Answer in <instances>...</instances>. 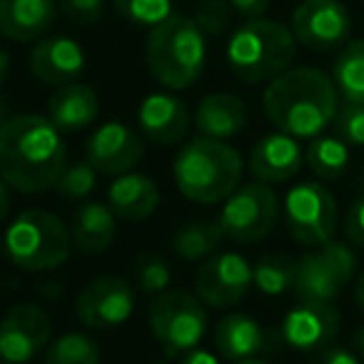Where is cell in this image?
Listing matches in <instances>:
<instances>
[{
    "label": "cell",
    "mask_w": 364,
    "mask_h": 364,
    "mask_svg": "<svg viewBox=\"0 0 364 364\" xmlns=\"http://www.w3.org/2000/svg\"><path fill=\"white\" fill-rule=\"evenodd\" d=\"M65 170V142L50 117H11L0 127V177L18 193H43Z\"/></svg>",
    "instance_id": "6da1fadb"
},
{
    "label": "cell",
    "mask_w": 364,
    "mask_h": 364,
    "mask_svg": "<svg viewBox=\"0 0 364 364\" xmlns=\"http://www.w3.org/2000/svg\"><path fill=\"white\" fill-rule=\"evenodd\" d=\"M264 115L279 132L304 140L319 137L334 122L339 110V92L319 68H287L269 80L262 95Z\"/></svg>",
    "instance_id": "7a4b0ae2"
},
{
    "label": "cell",
    "mask_w": 364,
    "mask_h": 364,
    "mask_svg": "<svg viewBox=\"0 0 364 364\" xmlns=\"http://www.w3.org/2000/svg\"><path fill=\"white\" fill-rule=\"evenodd\" d=\"M172 175L188 200L215 205L237 190L242 180V157L225 140L198 137L177 152Z\"/></svg>",
    "instance_id": "3957f363"
},
{
    "label": "cell",
    "mask_w": 364,
    "mask_h": 364,
    "mask_svg": "<svg viewBox=\"0 0 364 364\" xmlns=\"http://www.w3.org/2000/svg\"><path fill=\"white\" fill-rule=\"evenodd\" d=\"M147 70L160 85L185 90L200 80L208 63V36L193 18L170 16L155 26L145 46Z\"/></svg>",
    "instance_id": "277c9868"
},
{
    "label": "cell",
    "mask_w": 364,
    "mask_h": 364,
    "mask_svg": "<svg viewBox=\"0 0 364 364\" xmlns=\"http://www.w3.org/2000/svg\"><path fill=\"white\" fill-rule=\"evenodd\" d=\"M297 55L292 28L269 18H250L230 36L225 58L245 82H267L282 75Z\"/></svg>",
    "instance_id": "5b68a950"
},
{
    "label": "cell",
    "mask_w": 364,
    "mask_h": 364,
    "mask_svg": "<svg viewBox=\"0 0 364 364\" xmlns=\"http://www.w3.org/2000/svg\"><path fill=\"white\" fill-rule=\"evenodd\" d=\"M73 237L63 220L46 210H26L6 230L3 247L16 267L26 272H48L70 257Z\"/></svg>",
    "instance_id": "8992f818"
},
{
    "label": "cell",
    "mask_w": 364,
    "mask_h": 364,
    "mask_svg": "<svg viewBox=\"0 0 364 364\" xmlns=\"http://www.w3.org/2000/svg\"><path fill=\"white\" fill-rule=\"evenodd\" d=\"M150 329L167 357L188 354L208 332V309L203 299L185 289H165L150 304Z\"/></svg>",
    "instance_id": "52a82bcc"
},
{
    "label": "cell",
    "mask_w": 364,
    "mask_h": 364,
    "mask_svg": "<svg viewBox=\"0 0 364 364\" xmlns=\"http://www.w3.org/2000/svg\"><path fill=\"white\" fill-rule=\"evenodd\" d=\"M357 272V255L347 242H329L314 247L297 259L294 294L309 302H334Z\"/></svg>",
    "instance_id": "ba28073f"
},
{
    "label": "cell",
    "mask_w": 364,
    "mask_h": 364,
    "mask_svg": "<svg viewBox=\"0 0 364 364\" xmlns=\"http://www.w3.org/2000/svg\"><path fill=\"white\" fill-rule=\"evenodd\" d=\"M279 203L267 182H247L237 188L220 213V228L225 237L235 242H259L277 225Z\"/></svg>",
    "instance_id": "9c48e42d"
},
{
    "label": "cell",
    "mask_w": 364,
    "mask_h": 364,
    "mask_svg": "<svg viewBox=\"0 0 364 364\" xmlns=\"http://www.w3.org/2000/svg\"><path fill=\"white\" fill-rule=\"evenodd\" d=\"M287 230L304 247H319L337 232V203L319 182H299L284 198Z\"/></svg>",
    "instance_id": "30bf717a"
},
{
    "label": "cell",
    "mask_w": 364,
    "mask_h": 364,
    "mask_svg": "<svg viewBox=\"0 0 364 364\" xmlns=\"http://www.w3.org/2000/svg\"><path fill=\"white\" fill-rule=\"evenodd\" d=\"M292 33L299 46L327 53L347 46L352 18L339 0H302L292 13Z\"/></svg>",
    "instance_id": "8fae6325"
},
{
    "label": "cell",
    "mask_w": 364,
    "mask_h": 364,
    "mask_svg": "<svg viewBox=\"0 0 364 364\" xmlns=\"http://www.w3.org/2000/svg\"><path fill=\"white\" fill-rule=\"evenodd\" d=\"M252 284V264L237 252H220L195 274V294L210 307H232L242 302Z\"/></svg>",
    "instance_id": "7c38bea8"
},
{
    "label": "cell",
    "mask_w": 364,
    "mask_h": 364,
    "mask_svg": "<svg viewBox=\"0 0 364 364\" xmlns=\"http://www.w3.org/2000/svg\"><path fill=\"white\" fill-rule=\"evenodd\" d=\"M135 309V289L122 277H97L77 294L75 312L85 327L112 329L130 319Z\"/></svg>",
    "instance_id": "4fadbf2b"
},
{
    "label": "cell",
    "mask_w": 364,
    "mask_h": 364,
    "mask_svg": "<svg viewBox=\"0 0 364 364\" xmlns=\"http://www.w3.org/2000/svg\"><path fill=\"white\" fill-rule=\"evenodd\" d=\"M53 322L38 304H18L0 322V357L11 364H26L48 347Z\"/></svg>",
    "instance_id": "5bb4252c"
},
{
    "label": "cell",
    "mask_w": 364,
    "mask_h": 364,
    "mask_svg": "<svg viewBox=\"0 0 364 364\" xmlns=\"http://www.w3.org/2000/svg\"><path fill=\"white\" fill-rule=\"evenodd\" d=\"M339 312L332 302H309L302 299L282 319V339L297 352H319L329 347L339 334Z\"/></svg>",
    "instance_id": "9a60e30c"
},
{
    "label": "cell",
    "mask_w": 364,
    "mask_h": 364,
    "mask_svg": "<svg viewBox=\"0 0 364 364\" xmlns=\"http://www.w3.org/2000/svg\"><path fill=\"white\" fill-rule=\"evenodd\" d=\"M87 162L105 175H125L145 155L142 140L125 122H105L90 135L85 145Z\"/></svg>",
    "instance_id": "2e32d148"
},
{
    "label": "cell",
    "mask_w": 364,
    "mask_h": 364,
    "mask_svg": "<svg viewBox=\"0 0 364 364\" xmlns=\"http://www.w3.org/2000/svg\"><path fill=\"white\" fill-rule=\"evenodd\" d=\"M85 70V53L80 43L68 36H48L31 50V73L46 85L75 82Z\"/></svg>",
    "instance_id": "e0dca14e"
},
{
    "label": "cell",
    "mask_w": 364,
    "mask_h": 364,
    "mask_svg": "<svg viewBox=\"0 0 364 364\" xmlns=\"http://www.w3.org/2000/svg\"><path fill=\"white\" fill-rule=\"evenodd\" d=\"M137 125L160 145H175L190 130L188 105L170 92H152L137 107Z\"/></svg>",
    "instance_id": "ac0fdd59"
},
{
    "label": "cell",
    "mask_w": 364,
    "mask_h": 364,
    "mask_svg": "<svg viewBox=\"0 0 364 364\" xmlns=\"http://www.w3.org/2000/svg\"><path fill=\"white\" fill-rule=\"evenodd\" d=\"M304 152L297 137L287 132H269L255 142L250 152V172L262 182H287L299 172Z\"/></svg>",
    "instance_id": "d6986e66"
},
{
    "label": "cell",
    "mask_w": 364,
    "mask_h": 364,
    "mask_svg": "<svg viewBox=\"0 0 364 364\" xmlns=\"http://www.w3.org/2000/svg\"><path fill=\"white\" fill-rule=\"evenodd\" d=\"M55 16V0H0V33L16 43L38 41L50 31Z\"/></svg>",
    "instance_id": "ffe728a7"
},
{
    "label": "cell",
    "mask_w": 364,
    "mask_h": 364,
    "mask_svg": "<svg viewBox=\"0 0 364 364\" xmlns=\"http://www.w3.org/2000/svg\"><path fill=\"white\" fill-rule=\"evenodd\" d=\"M97 112H100L97 92L77 80L60 85L48 100V117L60 132L85 130L97 120Z\"/></svg>",
    "instance_id": "44dd1931"
},
{
    "label": "cell",
    "mask_w": 364,
    "mask_h": 364,
    "mask_svg": "<svg viewBox=\"0 0 364 364\" xmlns=\"http://www.w3.org/2000/svg\"><path fill=\"white\" fill-rule=\"evenodd\" d=\"M215 347L230 362H242V359L262 354L269 347V337L255 317L245 312H232L218 322Z\"/></svg>",
    "instance_id": "7402d4cb"
},
{
    "label": "cell",
    "mask_w": 364,
    "mask_h": 364,
    "mask_svg": "<svg viewBox=\"0 0 364 364\" xmlns=\"http://www.w3.org/2000/svg\"><path fill=\"white\" fill-rule=\"evenodd\" d=\"M107 205L117 218L135 223L155 213L160 205V190L147 175L125 172V175H117V180L107 190Z\"/></svg>",
    "instance_id": "603a6c76"
},
{
    "label": "cell",
    "mask_w": 364,
    "mask_h": 364,
    "mask_svg": "<svg viewBox=\"0 0 364 364\" xmlns=\"http://www.w3.org/2000/svg\"><path fill=\"white\" fill-rule=\"evenodd\" d=\"M195 122H198L203 137L230 140L237 132H242L245 122H247V107L232 92H213V95L203 97Z\"/></svg>",
    "instance_id": "cb8c5ba5"
},
{
    "label": "cell",
    "mask_w": 364,
    "mask_h": 364,
    "mask_svg": "<svg viewBox=\"0 0 364 364\" xmlns=\"http://www.w3.org/2000/svg\"><path fill=\"white\" fill-rule=\"evenodd\" d=\"M117 215L112 213L110 205L102 203H85L73 218L70 237L85 255H100L112 245L117 235L115 225Z\"/></svg>",
    "instance_id": "d4e9b609"
},
{
    "label": "cell",
    "mask_w": 364,
    "mask_h": 364,
    "mask_svg": "<svg viewBox=\"0 0 364 364\" xmlns=\"http://www.w3.org/2000/svg\"><path fill=\"white\" fill-rule=\"evenodd\" d=\"M332 82L344 102L364 105V38L342 46L332 65Z\"/></svg>",
    "instance_id": "484cf974"
},
{
    "label": "cell",
    "mask_w": 364,
    "mask_h": 364,
    "mask_svg": "<svg viewBox=\"0 0 364 364\" xmlns=\"http://www.w3.org/2000/svg\"><path fill=\"white\" fill-rule=\"evenodd\" d=\"M307 165L319 180H339L349 167V145L337 135H319L307 147Z\"/></svg>",
    "instance_id": "4316f807"
},
{
    "label": "cell",
    "mask_w": 364,
    "mask_h": 364,
    "mask_svg": "<svg viewBox=\"0 0 364 364\" xmlns=\"http://www.w3.org/2000/svg\"><path fill=\"white\" fill-rule=\"evenodd\" d=\"M225 232L220 223H210V220H198L190 223L175 235L172 240V250L180 255L182 259H200L213 255L215 250L223 245Z\"/></svg>",
    "instance_id": "83f0119b"
},
{
    "label": "cell",
    "mask_w": 364,
    "mask_h": 364,
    "mask_svg": "<svg viewBox=\"0 0 364 364\" xmlns=\"http://www.w3.org/2000/svg\"><path fill=\"white\" fill-rule=\"evenodd\" d=\"M255 284L262 294L277 297L287 289L294 287V272H297V259L287 255H264L257 264L252 267Z\"/></svg>",
    "instance_id": "f1b7e54d"
},
{
    "label": "cell",
    "mask_w": 364,
    "mask_h": 364,
    "mask_svg": "<svg viewBox=\"0 0 364 364\" xmlns=\"http://www.w3.org/2000/svg\"><path fill=\"white\" fill-rule=\"evenodd\" d=\"M46 364H100V347L80 332H68L48 347Z\"/></svg>",
    "instance_id": "f546056e"
},
{
    "label": "cell",
    "mask_w": 364,
    "mask_h": 364,
    "mask_svg": "<svg viewBox=\"0 0 364 364\" xmlns=\"http://www.w3.org/2000/svg\"><path fill=\"white\" fill-rule=\"evenodd\" d=\"M115 11L132 26L155 28L172 16V0H112Z\"/></svg>",
    "instance_id": "4dcf8cb0"
},
{
    "label": "cell",
    "mask_w": 364,
    "mask_h": 364,
    "mask_svg": "<svg viewBox=\"0 0 364 364\" xmlns=\"http://www.w3.org/2000/svg\"><path fill=\"white\" fill-rule=\"evenodd\" d=\"M95 180H97V170L85 160V162H75V165H65V170L58 177L55 188H58V193H63L65 198L80 200L92 193Z\"/></svg>",
    "instance_id": "1f68e13d"
},
{
    "label": "cell",
    "mask_w": 364,
    "mask_h": 364,
    "mask_svg": "<svg viewBox=\"0 0 364 364\" xmlns=\"http://www.w3.org/2000/svg\"><path fill=\"white\" fill-rule=\"evenodd\" d=\"M232 13L235 11L228 0H203L195 11L193 21L208 38H220L228 33L230 23H232Z\"/></svg>",
    "instance_id": "d6a6232c"
},
{
    "label": "cell",
    "mask_w": 364,
    "mask_h": 364,
    "mask_svg": "<svg viewBox=\"0 0 364 364\" xmlns=\"http://www.w3.org/2000/svg\"><path fill=\"white\" fill-rule=\"evenodd\" d=\"M334 130L349 147H364V105L344 102L334 117Z\"/></svg>",
    "instance_id": "836d02e7"
},
{
    "label": "cell",
    "mask_w": 364,
    "mask_h": 364,
    "mask_svg": "<svg viewBox=\"0 0 364 364\" xmlns=\"http://www.w3.org/2000/svg\"><path fill=\"white\" fill-rule=\"evenodd\" d=\"M137 282H140L142 292L162 294L172 282V272L167 262L157 255H147L137 262Z\"/></svg>",
    "instance_id": "e575fe53"
},
{
    "label": "cell",
    "mask_w": 364,
    "mask_h": 364,
    "mask_svg": "<svg viewBox=\"0 0 364 364\" xmlns=\"http://www.w3.org/2000/svg\"><path fill=\"white\" fill-rule=\"evenodd\" d=\"M58 6L75 23H97L105 13V0H58Z\"/></svg>",
    "instance_id": "d590c367"
},
{
    "label": "cell",
    "mask_w": 364,
    "mask_h": 364,
    "mask_svg": "<svg viewBox=\"0 0 364 364\" xmlns=\"http://www.w3.org/2000/svg\"><path fill=\"white\" fill-rule=\"evenodd\" d=\"M344 235H347L349 245L364 247V190L349 205L347 220H344Z\"/></svg>",
    "instance_id": "8d00e7d4"
},
{
    "label": "cell",
    "mask_w": 364,
    "mask_h": 364,
    "mask_svg": "<svg viewBox=\"0 0 364 364\" xmlns=\"http://www.w3.org/2000/svg\"><path fill=\"white\" fill-rule=\"evenodd\" d=\"M312 364H359V359H357V354H354L352 349L334 347V344H329V347L319 349Z\"/></svg>",
    "instance_id": "74e56055"
},
{
    "label": "cell",
    "mask_w": 364,
    "mask_h": 364,
    "mask_svg": "<svg viewBox=\"0 0 364 364\" xmlns=\"http://www.w3.org/2000/svg\"><path fill=\"white\" fill-rule=\"evenodd\" d=\"M228 3L232 6V11L237 13V16L245 18V21H250V18H262L269 8V0H228Z\"/></svg>",
    "instance_id": "f35d334b"
},
{
    "label": "cell",
    "mask_w": 364,
    "mask_h": 364,
    "mask_svg": "<svg viewBox=\"0 0 364 364\" xmlns=\"http://www.w3.org/2000/svg\"><path fill=\"white\" fill-rule=\"evenodd\" d=\"M182 364H220L218 357H215L213 352H208V349H198L195 347L193 352L185 354V359H182Z\"/></svg>",
    "instance_id": "ab89813d"
},
{
    "label": "cell",
    "mask_w": 364,
    "mask_h": 364,
    "mask_svg": "<svg viewBox=\"0 0 364 364\" xmlns=\"http://www.w3.org/2000/svg\"><path fill=\"white\" fill-rule=\"evenodd\" d=\"M11 213V195H8V182L0 177V220H6Z\"/></svg>",
    "instance_id": "60d3db41"
},
{
    "label": "cell",
    "mask_w": 364,
    "mask_h": 364,
    "mask_svg": "<svg viewBox=\"0 0 364 364\" xmlns=\"http://www.w3.org/2000/svg\"><path fill=\"white\" fill-rule=\"evenodd\" d=\"M8 68H11V58H8L6 50H0V85H3V80H6Z\"/></svg>",
    "instance_id": "b9f144b4"
},
{
    "label": "cell",
    "mask_w": 364,
    "mask_h": 364,
    "mask_svg": "<svg viewBox=\"0 0 364 364\" xmlns=\"http://www.w3.org/2000/svg\"><path fill=\"white\" fill-rule=\"evenodd\" d=\"M354 299H357L359 309L364 312V274L357 279V287H354Z\"/></svg>",
    "instance_id": "7bdbcfd3"
},
{
    "label": "cell",
    "mask_w": 364,
    "mask_h": 364,
    "mask_svg": "<svg viewBox=\"0 0 364 364\" xmlns=\"http://www.w3.org/2000/svg\"><path fill=\"white\" fill-rule=\"evenodd\" d=\"M354 347H357L359 354H364V327L359 329L357 334H354Z\"/></svg>",
    "instance_id": "ee69618b"
},
{
    "label": "cell",
    "mask_w": 364,
    "mask_h": 364,
    "mask_svg": "<svg viewBox=\"0 0 364 364\" xmlns=\"http://www.w3.org/2000/svg\"><path fill=\"white\" fill-rule=\"evenodd\" d=\"M235 364H267V362H262V359H242V362H235Z\"/></svg>",
    "instance_id": "f6af8a7d"
},
{
    "label": "cell",
    "mask_w": 364,
    "mask_h": 364,
    "mask_svg": "<svg viewBox=\"0 0 364 364\" xmlns=\"http://www.w3.org/2000/svg\"><path fill=\"white\" fill-rule=\"evenodd\" d=\"M3 122H6V105L0 100V127H3Z\"/></svg>",
    "instance_id": "bcb514c9"
},
{
    "label": "cell",
    "mask_w": 364,
    "mask_h": 364,
    "mask_svg": "<svg viewBox=\"0 0 364 364\" xmlns=\"http://www.w3.org/2000/svg\"><path fill=\"white\" fill-rule=\"evenodd\" d=\"M3 250H6V247H3V240H0V255H3Z\"/></svg>",
    "instance_id": "7dc6e473"
},
{
    "label": "cell",
    "mask_w": 364,
    "mask_h": 364,
    "mask_svg": "<svg viewBox=\"0 0 364 364\" xmlns=\"http://www.w3.org/2000/svg\"><path fill=\"white\" fill-rule=\"evenodd\" d=\"M0 364H11V362H6V359H3V362H0Z\"/></svg>",
    "instance_id": "c3c4849f"
},
{
    "label": "cell",
    "mask_w": 364,
    "mask_h": 364,
    "mask_svg": "<svg viewBox=\"0 0 364 364\" xmlns=\"http://www.w3.org/2000/svg\"><path fill=\"white\" fill-rule=\"evenodd\" d=\"M155 364H162V362H155Z\"/></svg>",
    "instance_id": "681fc988"
}]
</instances>
